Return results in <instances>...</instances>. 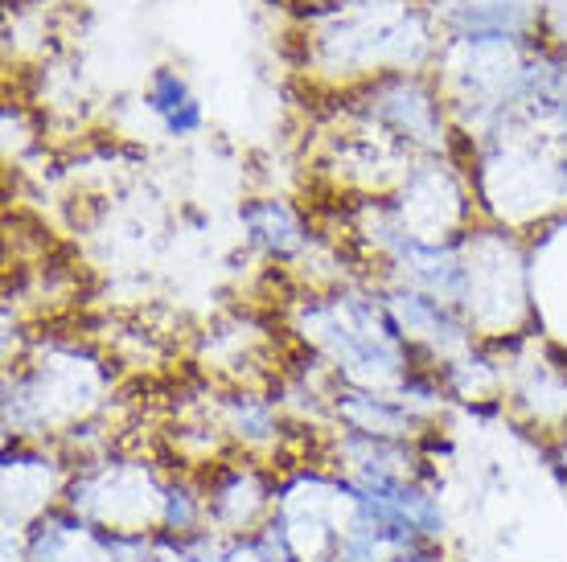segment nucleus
<instances>
[{
	"label": "nucleus",
	"instance_id": "2",
	"mask_svg": "<svg viewBox=\"0 0 567 562\" xmlns=\"http://www.w3.org/2000/svg\"><path fill=\"white\" fill-rule=\"evenodd\" d=\"M165 127H169L173 136H189V132H198L202 127V107H198V98H189L182 112H173L169 119H165Z\"/></svg>",
	"mask_w": 567,
	"mask_h": 562
},
{
	"label": "nucleus",
	"instance_id": "1",
	"mask_svg": "<svg viewBox=\"0 0 567 562\" xmlns=\"http://www.w3.org/2000/svg\"><path fill=\"white\" fill-rule=\"evenodd\" d=\"M189 95H185V83L173 71H156L153 86H148V107H153L161 119H169L173 112H182Z\"/></svg>",
	"mask_w": 567,
	"mask_h": 562
}]
</instances>
